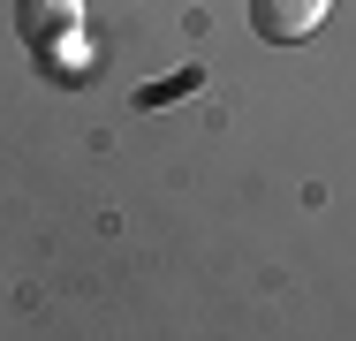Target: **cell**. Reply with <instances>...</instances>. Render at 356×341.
<instances>
[{
  "label": "cell",
  "mask_w": 356,
  "mask_h": 341,
  "mask_svg": "<svg viewBox=\"0 0 356 341\" xmlns=\"http://www.w3.org/2000/svg\"><path fill=\"white\" fill-rule=\"evenodd\" d=\"M15 31L31 54H61V38L83 31V0H15Z\"/></svg>",
  "instance_id": "6da1fadb"
},
{
  "label": "cell",
  "mask_w": 356,
  "mask_h": 341,
  "mask_svg": "<svg viewBox=\"0 0 356 341\" xmlns=\"http://www.w3.org/2000/svg\"><path fill=\"white\" fill-rule=\"evenodd\" d=\"M326 23V0H250V31L273 46H303Z\"/></svg>",
  "instance_id": "7a4b0ae2"
},
{
  "label": "cell",
  "mask_w": 356,
  "mask_h": 341,
  "mask_svg": "<svg viewBox=\"0 0 356 341\" xmlns=\"http://www.w3.org/2000/svg\"><path fill=\"white\" fill-rule=\"evenodd\" d=\"M197 84H205V76H197V68H182V76H167V84H152V91H144V106H159V99H175V91H197Z\"/></svg>",
  "instance_id": "3957f363"
}]
</instances>
